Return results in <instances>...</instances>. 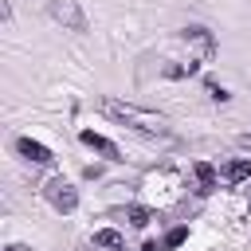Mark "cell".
<instances>
[{
  "mask_svg": "<svg viewBox=\"0 0 251 251\" xmlns=\"http://www.w3.org/2000/svg\"><path fill=\"white\" fill-rule=\"evenodd\" d=\"M98 110H102L106 118H114V122H122V126H129V129H137V133H165V129H169V122H165L157 110L122 102V98H102Z\"/></svg>",
  "mask_w": 251,
  "mask_h": 251,
  "instance_id": "cell-1",
  "label": "cell"
},
{
  "mask_svg": "<svg viewBox=\"0 0 251 251\" xmlns=\"http://www.w3.org/2000/svg\"><path fill=\"white\" fill-rule=\"evenodd\" d=\"M47 16L55 24H63L67 31H86V16H82L78 0H47Z\"/></svg>",
  "mask_w": 251,
  "mask_h": 251,
  "instance_id": "cell-2",
  "label": "cell"
},
{
  "mask_svg": "<svg viewBox=\"0 0 251 251\" xmlns=\"http://www.w3.org/2000/svg\"><path fill=\"white\" fill-rule=\"evenodd\" d=\"M43 196L51 200V208H55V212H75V208H78V188H75L71 180H63V176L47 180Z\"/></svg>",
  "mask_w": 251,
  "mask_h": 251,
  "instance_id": "cell-3",
  "label": "cell"
},
{
  "mask_svg": "<svg viewBox=\"0 0 251 251\" xmlns=\"http://www.w3.org/2000/svg\"><path fill=\"white\" fill-rule=\"evenodd\" d=\"M16 153H20L24 161H31V165H51V161H55V153H51L43 141H31V137H20V141H16Z\"/></svg>",
  "mask_w": 251,
  "mask_h": 251,
  "instance_id": "cell-4",
  "label": "cell"
},
{
  "mask_svg": "<svg viewBox=\"0 0 251 251\" xmlns=\"http://www.w3.org/2000/svg\"><path fill=\"white\" fill-rule=\"evenodd\" d=\"M78 137H82V145H86V149H94V153H102L106 161H118V145H114L110 137H102V133H94V129H82Z\"/></svg>",
  "mask_w": 251,
  "mask_h": 251,
  "instance_id": "cell-5",
  "label": "cell"
},
{
  "mask_svg": "<svg viewBox=\"0 0 251 251\" xmlns=\"http://www.w3.org/2000/svg\"><path fill=\"white\" fill-rule=\"evenodd\" d=\"M220 176H224L227 184H239V180H247V176H251V161H247V157H235V161H227V165H224V173H220Z\"/></svg>",
  "mask_w": 251,
  "mask_h": 251,
  "instance_id": "cell-6",
  "label": "cell"
},
{
  "mask_svg": "<svg viewBox=\"0 0 251 251\" xmlns=\"http://www.w3.org/2000/svg\"><path fill=\"white\" fill-rule=\"evenodd\" d=\"M94 247L122 251V247H126V239H122V231H114V227H98V231H94Z\"/></svg>",
  "mask_w": 251,
  "mask_h": 251,
  "instance_id": "cell-7",
  "label": "cell"
},
{
  "mask_svg": "<svg viewBox=\"0 0 251 251\" xmlns=\"http://www.w3.org/2000/svg\"><path fill=\"white\" fill-rule=\"evenodd\" d=\"M122 216H126V220H129L133 227H145V224L153 220V212H149L145 204H126V208H122Z\"/></svg>",
  "mask_w": 251,
  "mask_h": 251,
  "instance_id": "cell-8",
  "label": "cell"
},
{
  "mask_svg": "<svg viewBox=\"0 0 251 251\" xmlns=\"http://www.w3.org/2000/svg\"><path fill=\"white\" fill-rule=\"evenodd\" d=\"M196 180H200V192H212L216 188V169L208 161H196Z\"/></svg>",
  "mask_w": 251,
  "mask_h": 251,
  "instance_id": "cell-9",
  "label": "cell"
},
{
  "mask_svg": "<svg viewBox=\"0 0 251 251\" xmlns=\"http://www.w3.org/2000/svg\"><path fill=\"white\" fill-rule=\"evenodd\" d=\"M204 90H208V98H212V102H227V98H231V94H227V90H224L220 82H212V78L204 82Z\"/></svg>",
  "mask_w": 251,
  "mask_h": 251,
  "instance_id": "cell-10",
  "label": "cell"
},
{
  "mask_svg": "<svg viewBox=\"0 0 251 251\" xmlns=\"http://www.w3.org/2000/svg\"><path fill=\"white\" fill-rule=\"evenodd\" d=\"M184 239H188V227H173V231L165 235V243H161V247H180Z\"/></svg>",
  "mask_w": 251,
  "mask_h": 251,
  "instance_id": "cell-11",
  "label": "cell"
},
{
  "mask_svg": "<svg viewBox=\"0 0 251 251\" xmlns=\"http://www.w3.org/2000/svg\"><path fill=\"white\" fill-rule=\"evenodd\" d=\"M239 141H243V149H251V133H243V137H239Z\"/></svg>",
  "mask_w": 251,
  "mask_h": 251,
  "instance_id": "cell-12",
  "label": "cell"
},
{
  "mask_svg": "<svg viewBox=\"0 0 251 251\" xmlns=\"http://www.w3.org/2000/svg\"><path fill=\"white\" fill-rule=\"evenodd\" d=\"M141 251H157V243H141Z\"/></svg>",
  "mask_w": 251,
  "mask_h": 251,
  "instance_id": "cell-13",
  "label": "cell"
},
{
  "mask_svg": "<svg viewBox=\"0 0 251 251\" xmlns=\"http://www.w3.org/2000/svg\"><path fill=\"white\" fill-rule=\"evenodd\" d=\"M8 251H27V247H24V243H12V247H8Z\"/></svg>",
  "mask_w": 251,
  "mask_h": 251,
  "instance_id": "cell-14",
  "label": "cell"
}]
</instances>
